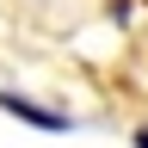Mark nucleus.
<instances>
[{
	"label": "nucleus",
	"mask_w": 148,
	"mask_h": 148,
	"mask_svg": "<svg viewBox=\"0 0 148 148\" xmlns=\"http://www.w3.org/2000/svg\"><path fill=\"white\" fill-rule=\"evenodd\" d=\"M0 111H6V117H18V123H31V130H49V136H68V130H74L68 111H49V105L25 99V92H6V86H0Z\"/></svg>",
	"instance_id": "nucleus-1"
},
{
	"label": "nucleus",
	"mask_w": 148,
	"mask_h": 148,
	"mask_svg": "<svg viewBox=\"0 0 148 148\" xmlns=\"http://www.w3.org/2000/svg\"><path fill=\"white\" fill-rule=\"evenodd\" d=\"M136 148H148V130H136Z\"/></svg>",
	"instance_id": "nucleus-2"
}]
</instances>
